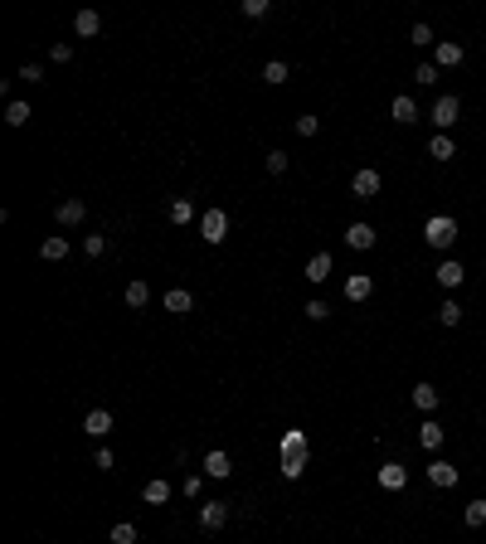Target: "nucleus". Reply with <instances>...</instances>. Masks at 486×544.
<instances>
[{"label":"nucleus","instance_id":"23","mask_svg":"<svg viewBox=\"0 0 486 544\" xmlns=\"http://www.w3.org/2000/svg\"><path fill=\"white\" fill-rule=\"evenodd\" d=\"M443 423H423V428H418V442H423V447H428V452H438V447H443Z\"/></svg>","mask_w":486,"mask_h":544},{"label":"nucleus","instance_id":"40","mask_svg":"<svg viewBox=\"0 0 486 544\" xmlns=\"http://www.w3.org/2000/svg\"><path fill=\"white\" fill-rule=\"evenodd\" d=\"M321 132V122L316 117H297V136H316Z\"/></svg>","mask_w":486,"mask_h":544},{"label":"nucleus","instance_id":"15","mask_svg":"<svg viewBox=\"0 0 486 544\" xmlns=\"http://www.w3.org/2000/svg\"><path fill=\"white\" fill-rule=\"evenodd\" d=\"M428 481H433V486H443V491L457 486V466H453V462H433L428 466Z\"/></svg>","mask_w":486,"mask_h":544},{"label":"nucleus","instance_id":"36","mask_svg":"<svg viewBox=\"0 0 486 544\" xmlns=\"http://www.w3.org/2000/svg\"><path fill=\"white\" fill-rule=\"evenodd\" d=\"M243 15H248V20H263V15H268V0H243Z\"/></svg>","mask_w":486,"mask_h":544},{"label":"nucleus","instance_id":"41","mask_svg":"<svg viewBox=\"0 0 486 544\" xmlns=\"http://www.w3.org/2000/svg\"><path fill=\"white\" fill-rule=\"evenodd\" d=\"M93 466H98V471H112V466H117V457H112L108 447H98V457H93Z\"/></svg>","mask_w":486,"mask_h":544},{"label":"nucleus","instance_id":"28","mask_svg":"<svg viewBox=\"0 0 486 544\" xmlns=\"http://www.w3.org/2000/svg\"><path fill=\"white\" fill-rule=\"evenodd\" d=\"M263 83H272V88H277V83H287V63H282V58L263 63Z\"/></svg>","mask_w":486,"mask_h":544},{"label":"nucleus","instance_id":"16","mask_svg":"<svg viewBox=\"0 0 486 544\" xmlns=\"http://www.w3.org/2000/svg\"><path fill=\"white\" fill-rule=\"evenodd\" d=\"M103 29V15L98 10H78V20H73V34H83V39H93Z\"/></svg>","mask_w":486,"mask_h":544},{"label":"nucleus","instance_id":"8","mask_svg":"<svg viewBox=\"0 0 486 544\" xmlns=\"http://www.w3.org/2000/svg\"><path fill=\"white\" fill-rule=\"evenodd\" d=\"M351 190H355V199H375L379 194V170H355Z\"/></svg>","mask_w":486,"mask_h":544},{"label":"nucleus","instance_id":"19","mask_svg":"<svg viewBox=\"0 0 486 544\" xmlns=\"http://www.w3.org/2000/svg\"><path fill=\"white\" fill-rule=\"evenodd\" d=\"M165 306H170L175 316H185V311H195V297H190L185 287H170V292H165Z\"/></svg>","mask_w":486,"mask_h":544},{"label":"nucleus","instance_id":"20","mask_svg":"<svg viewBox=\"0 0 486 544\" xmlns=\"http://www.w3.org/2000/svg\"><path fill=\"white\" fill-rule=\"evenodd\" d=\"M39 258H44V263H58V258H68V239H63V234H54V239H44V248H39Z\"/></svg>","mask_w":486,"mask_h":544},{"label":"nucleus","instance_id":"33","mask_svg":"<svg viewBox=\"0 0 486 544\" xmlns=\"http://www.w3.org/2000/svg\"><path fill=\"white\" fill-rule=\"evenodd\" d=\"M467 525H472V530L486 525V501H472V506H467Z\"/></svg>","mask_w":486,"mask_h":544},{"label":"nucleus","instance_id":"39","mask_svg":"<svg viewBox=\"0 0 486 544\" xmlns=\"http://www.w3.org/2000/svg\"><path fill=\"white\" fill-rule=\"evenodd\" d=\"M413 78L423 83V88H428V83H438V63H418V73H413Z\"/></svg>","mask_w":486,"mask_h":544},{"label":"nucleus","instance_id":"7","mask_svg":"<svg viewBox=\"0 0 486 544\" xmlns=\"http://www.w3.org/2000/svg\"><path fill=\"white\" fill-rule=\"evenodd\" d=\"M438 282H443L448 292H457L462 282H467V268H462L457 258H448V263H438Z\"/></svg>","mask_w":486,"mask_h":544},{"label":"nucleus","instance_id":"14","mask_svg":"<svg viewBox=\"0 0 486 544\" xmlns=\"http://www.w3.org/2000/svg\"><path fill=\"white\" fill-rule=\"evenodd\" d=\"M370 292H375V277H365V272L346 277V297H351V301H365Z\"/></svg>","mask_w":486,"mask_h":544},{"label":"nucleus","instance_id":"27","mask_svg":"<svg viewBox=\"0 0 486 544\" xmlns=\"http://www.w3.org/2000/svg\"><path fill=\"white\" fill-rule=\"evenodd\" d=\"M438 321H443V326H457V321H462V306H457V297H448L443 306H438Z\"/></svg>","mask_w":486,"mask_h":544},{"label":"nucleus","instance_id":"25","mask_svg":"<svg viewBox=\"0 0 486 544\" xmlns=\"http://www.w3.org/2000/svg\"><path fill=\"white\" fill-rule=\"evenodd\" d=\"M413 408L433 413V408H438V389H433V384H418V389H413Z\"/></svg>","mask_w":486,"mask_h":544},{"label":"nucleus","instance_id":"34","mask_svg":"<svg viewBox=\"0 0 486 544\" xmlns=\"http://www.w3.org/2000/svg\"><path fill=\"white\" fill-rule=\"evenodd\" d=\"M301 311H306V316H311V321H326V316H331V306H326L321 297H316V301H306V306H301Z\"/></svg>","mask_w":486,"mask_h":544},{"label":"nucleus","instance_id":"22","mask_svg":"<svg viewBox=\"0 0 486 544\" xmlns=\"http://www.w3.org/2000/svg\"><path fill=\"white\" fill-rule=\"evenodd\" d=\"M394 122H399V127H408V122H418V103H413V98H394Z\"/></svg>","mask_w":486,"mask_h":544},{"label":"nucleus","instance_id":"2","mask_svg":"<svg viewBox=\"0 0 486 544\" xmlns=\"http://www.w3.org/2000/svg\"><path fill=\"white\" fill-rule=\"evenodd\" d=\"M200 239L219 248L229 239V214H224V209H205V214H200Z\"/></svg>","mask_w":486,"mask_h":544},{"label":"nucleus","instance_id":"37","mask_svg":"<svg viewBox=\"0 0 486 544\" xmlns=\"http://www.w3.org/2000/svg\"><path fill=\"white\" fill-rule=\"evenodd\" d=\"M49 58H54V63H68V58H73V44H68V39H58L54 49H49Z\"/></svg>","mask_w":486,"mask_h":544},{"label":"nucleus","instance_id":"4","mask_svg":"<svg viewBox=\"0 0 486 544\" xmlns=\"http://www.w3.org/2000/svg\"><path fill=\"white\" fill-rule=\"evenodd\" d=\"M462 58H467V49H462V44H453V39L433 44V63H438V68H457Z\"/></svg>","mask_w":486,"mask_h":544},{"label":"nucleus","instance_id":"1","mask_svg":"<svg viewBox=\"0 0 486 544\" xmlns=\"http://www.w3.org/2000/svg\"><path fill=\"white\" fill-rule=\"evenodd\" d=\"M423 239H428L433 248H453L457 244V219L453 214H433L428 224H423Z\"/></svg>","mask_w":486,"mask_h":544},{"label":"nucleus","instance_id":"6","mask_svg":"<svg viewBox=\"0 0 486 544\" xmlns=\"http://www.w3.org/2000/svg\"><path fill=\"white\" fill-rule=\"evenodd\" d=\"M54 219L63 224V229H78L83 219H88V204H83V199H63V204L54 209Z\"/></svg>","mask_w":486,"mask_h":544},{"label":"nucleus","instance_id":"11","mask_svg":"<svg viewBox=\"0 0 486 544\" xmlns=\"http://www.w3.org/2000/svg\"><path fill=\"white\" fill-rule=\"evenodd\" d=\"M379 486H384V491H404L408 486V471L399 462H384V466H379Z\"/></svg>","mask_w":486,"mask_h":544},{"label":"nucleus","instance_id":"17","mask_svg":"<svg viewBox=\"0 0 486 544\" xmlns=\"http://www.w3.org/2000/svg\"><path fill=\"white\" fill-rule=\"evenodd\" d=\"M141 501H146V506H165V501H170V481H161V476L146 481V486H141Z\"/></svg>","mask_w":486,"mask_h":544},{"label":"nucleus","instance_id":"31","mask_svg":"<svg viewBox=\"0 0 486 544\" xmlns=\"http://www.w3.org/2000/svg\"><path fill=\"white\" fill-rule=\"evenodd\" d=\"M301 471H306V457H282V476L287 481H297Z\"/></svg>","mask_w":486,"mask_h":544},{"label":"nucleus","instance_id":"24","mask_svg":"<svg viewBox=\"0 0 486 544\" xmlns=\"http://www.w3.org/2000/svg\"><path fill=\"white\" fill-rule=\"evenodd\" d=\"M146 301H151V287H146V282H127V306H132V311H141Z\"/></svg>","mask_w":486,"mask_h":544},{"label":"nucleus","instance_id":"10","mask_svg":"<svg viewBox=\"0 0 486 544\" xmlns=\"http://www.w3.org/2000/svg\"><path fill=\"white\" fill-rule=\"evenodd\" d=\"M112 428H117V423H112V413H108V408H93V413L83 418V433H93V437H108Z\"/></svg>","mask_w":486,"mask_h":544},{"label":"nucleus","instance_id":"43","mask_svg":"<svg viewBox=\"0 0 486 544\" xmlns=\"http://www.w3.org/2000/svg\"><path fill=\"white\" fill-rule=\"evenodd\" d=\"M205 491V476H185V496H200Z\"/></svg>","mask_w":486,"mask_h":544},{"label":"nucleus","instance_id":"13","mask_svg":"<svg viewBox=\"0 0 486 544\" xmlns=\"http://www.w3.org/2000/svg\"><path fill=\"white\" fill-rule=\"evenodd\" d=\"M428 156H433V161H453V156H457V141H453L448 132H438L428 141Z\"/></svg>","mask_w":486,"mask_h":544},{"label":"nucleus","instance_id":"32","mask_svg":"<svg viewBox=\"0 0 486 544\" xmlns=\"http://www.w3.org/2000/svg\"><path fill=\"white\" fill-rule=\"evenodd\" d=\"M112 544H136V525H127V520L112 525Z\"/></svg>","mask_w":486,"mask_h":544},{"label":"nucleus","instance_id":"26","mask_svg":"<svg viewBox=\"0 0 486 544\" xmlns=\"http://www.w3.org/2000/svg\"><path fill=\"white\" fill-rule=\"evenodd\" d=\"M29 117H34L29 103H10V108H5V122H10V127H29Z\"/></svg>","mask_w":486,"mask_h":544},{"label":"nucleus","instance_id":"30","mask_svg":"<svg viewBox=\"0 0 486 544\" xmlns=\"http://www.w3.org/2000/svg\"><path fill=\"white\" fill-rule=\"evenodd\" d=\"M83 253H88V258H103V253H108V239H103V234H88V239H83Z\"/></svg>","mask_w":486,"mask_h":544},{"label":"nucleus","instance_id":"35","mask_svg":"<svg viewBox=\"0 0 486 544\" xmlns=\"http://www.w3.org/2000/svg\"><path fill=\"white\" fill-rule=\"evenodd\" d=\"M408 39H413L418 49H428V44H438V39H433V29H428V25H413V34H408Z\"/></svg>","mask_w":486,"mask_h":544},{"label":"nucleus","instance_id":"3","mask_svg":"<svg viewBox=\"0 0 486 544\" xmlns=\"http://www.w3.org/2000/svg\"><path fill=\"white\" fill-rule=\"evenodd\" d=\"M457 117H462V103L453 98V93H443V98L433 103V122H438V132H448V127H457Z\"/></svg>","mask_w":486,"mask_h":544},{"label":"nucleus","instance_id":"18","mask_svg":"<svg viewBox=\"0 0 486 544\" xmlns=\"http://www.w3.org/2000/svg\"><path fill=\"white\" fill-rule=\"evenodd\" d=\"M229 471H234V462H229V452H210V457H205V476H214V481H224Z\"/></svg>","mask_w":486,"mask_h":544},{"label":"nucleus","instance_id":"38","mask_svg":"<svg viewBox=\"0 0 486 544\" xmlns=\"http://www.w3.org/2000/svg\"><path fill=\"white\" fill-rule=\"evenodd\" d=\"M287 170V151H268V175H282Z\"/></svg>","mask_w":486,"mask_h":544},{"label":"nucleus","instance_id":"21","mask_svg":"<svg viewBox=\"0 0 486 544\" xmlns=\"http://www.w3.org/2000/svg\"><path fill=\"white\" fill-rule=\"evenodd\" d=\"M331 277V253H311V263H306V282H326Z\"/></svg>","mask_w":486,"mask_h":544},{"label":"nucleus","instance_id":"12","mask_svg":"<svg viewBox=\"0 0 486 544\" xmlns=\"http://www.w3.org/2000/svg\"><path fill=\"white\" fill-rule=\"evenodd\" d=\"M282 457H311V447H306V433H301V428H287V433H282Z\"/></svg>","mask_w":486,"mask_h":544},{"label":"nucleus","instance_id":"9","mask_svg":"<svg viewBox=\"0 0 486 544\" xmlns=\"http://www.w3.org/2000/svg\"><path fill=\"white\" fill-rule=\"evenodd\" d=\"M224 520H229V506H224V501H205V506H200V525H205V530H224Z\"/></svg>","mask_w":486,"mask_h":544},{"label":"nucleus","instance_id":"5","mask_svg":"<svg viewBox=\"0 0 486 544\" xmlns=\"http://www.w3.org/2000/svg\"><path fill=\"white\" fill-rule=\"evenodd\" d=\"M375 224H365V219H360V224H351V229H346V244L351 248H360V253H370V248H375Z\"/></svg>","mask_w":486,"mask_h":544},{"label":"nucleus","instance_id":"42","mask_svg":"<svg viewBox=\"0 0 486 544\" xmlns=\"http://www.w3.org/2000/svg\"><path fill=\"white\" fill-rule=\"evenodd\" d=\"M20 78H25V83H44V68H39V63H25Z\"/></svg>","mask_w":486,"mask_h":544},{"label":"nucleus","instance_id":"29","mask_svg":"<svg viewBox=\"0 0 486 544\" xmlns=\"http://www.w3.org/2000/svg\"><path fill=\"white\" fill-rule=\"evenodd\" d=\"M170 219H175V224H195V199H175V204H170Z\"/></svg>","mask_w":486,"mask_h":544}]
</instances>
